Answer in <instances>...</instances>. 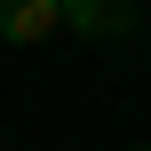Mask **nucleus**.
Listing matches in <instances>:
<instances>
[{
    "instance_id": "f257e3e1",
    "label": "nucleus",
    "mask_w": 151,
    "mask_h": 151,
    "mask_svg": "<svg viewBox=\"0 0 151 151\" xmlns=\"http://www.w3.org/2000/svg\"><path fill=\"white\" fill-rule=\"evenodd\" d=\"M64 32H80V40H127L135 32V0H64Z\"/></svg>"
},
{
    "instance_id": "f03ea898",
    "label": "nucleus",
    "mask_w": 151,
    "mask_h": 151,
    "mask_svg": "<svg viewBox=\"0 0 151 151\" xmlns=\"http://www.w3.org/2000/svg\"><path fill=\"white\" fill-rule=\"evenodd\" d=\"M48 32H64V0H0V40L8 48H40Z\"/></svg>"
}]
</instances>
